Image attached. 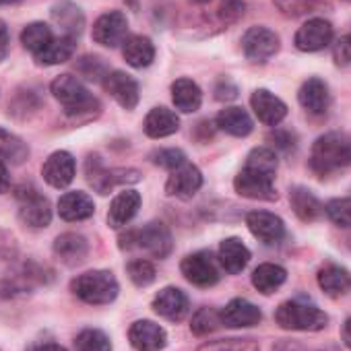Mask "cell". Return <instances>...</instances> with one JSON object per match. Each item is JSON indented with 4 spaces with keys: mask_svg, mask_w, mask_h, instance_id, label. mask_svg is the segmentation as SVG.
<instances>
[{
    "mask_svg": "<svg viewBox=\"0 0 351 351\" xmlns=\"http://www.w3.org/2000/svg\"><path fill=\"white\" fill-rule=\"evenodd\" d=\"M29 155L27 145L13 132L0 128V161L11 163V165H21Z\"/></svg>",
    "mask_w": 351,
    "mask_h": 351,
    "instance_id": "836d02e7",
    "label": "cell"
},
{
    "mask_svg": "<svg viewBox=\"0 0 351 351\" xmlns=\"http://www.w3.org/2000/svg\"><path fill=\"white\" fill-rule=\"evenodd\" d=\"M87 180L89 184L99 193L108 195L116 184H126V182H136L138 171L136 169H108L97 155H91L85 163Z\"/></svg>",
    "mask_w": 351,
    "mask_h": 351,
    "instance_id": "52a82bcc",
    "label": "cell"
},
{
    "mask_svg": "<svg viewBox=\"0 0 351 351\" xmlns=\"http://www.w3.org/2000/svg\"><path fill=\"white\" fill-rule=\"evenodd\" d=\"M324 213L328 219L345 230H351V199H332L326 203Z\"/></svg>",
    "mask_w": 351,
    "mask_h": 351,
    "instance_id": "7bdbcfd3",
    "label": "cell"
},
{
    "mask_svg": "<svg viewBox=\"0 0 351 351\" xmlns=\"http://www.w3.org/2000/svg\"><path fill=\"white\" fill-rule=\"evenodd\" d=\"M199 351H261V345L254 339L232 337V339H217V341L203 343Z\"/></svg>",
    "mask_w": 351,
    "mask_h": 351,
    "instance_id": "f35d334b",
    "label": "cell"
},
{
    "mask_svg": "<svg viewBox=\"0 0 351 351\" xmlns=\"http://www.w3.org/2000/svg\"><path fill=\"white\" fill-rule=\"evenodd\" d=\"M215 97L219 101H230V99H236L238 97V89L230 83V81H221L215 89Z\"/></svg>",
    "mask_w": 351,
    "mask_h": 351,
    "instance_id": "c3c4849f",
    "label": "cell"
},
{
    "mask_svg": "<svg viewBox=\"0 0 351 351\" xmlns=\"http://www.w3.org/2000/svg\"><path fill=\"white\" fill-rule=\"evenodd\" d=\"M332 42V25L324 19H310L306 21L293 38V44L302 52H318L324 50Z\"/></svg>",
    "mask_w": 351,
    "mask_h": 351,
    "instance_id": "4fadbf2b",
    "label": "cell"
},
{
    "mask_svg": "<svg viewBox=\"0 0 351 351\" xmlns=\"http://www.w3.org/2000/svg\"><path fill=\"white\" fill-rule=\"evenodd\" d=\"M54 254L69 267L81 265L89 254V244L79 234H62L54 242Z\"/></svg>",
    "mask_w": 351,
    "mask_h": 351,
    "instance_id": "cb8c5ba5",
    "label": "cell"
},
{
    "mask_svg": "<svg viewBox=\"0 0 351 351\" xmlns=\"http://www.w3.org/2000/svg\"><path fill=\"white\" fill-rule=\"evenodd\" d=\"M141 209V195L136 191H122L120 195L114 197L110 211H108V223L114 230L124 228L126 223L132 221V217Z\"/></svg>",
    "mask_w": 351,
    "mask_h": 351,
    "instance_id": "44dd1931",
    "label": "cell"
},
{
    "mask_svg": "<svg viewBox=\"0 0 351 351\" xmlns=\"http://www.w3.org/2000/svg\"><path fill=\"white\" fill-rule=\"evenodd\" d=\"M285 279H287V271L279 265H273V263H263L252 273V285L265 295L279 289L285 283Z\"/></svg>",
    "mask_w": 351,
    "mask_h": 351,
    "instance_id": "d6a6232c",
    "label": "cell"
},
{
    "mask_svg": "<svg viewBox=\"0 0 351 351\" xmlns=\"http://www.w3.org/2000/svg\"><path fill=\"white\" fill-rule=\"evenodd\" d=\"M217 126L232 134V136H248L254 128L252 124V118L248 116L246 110L238 108V106H232V108H226L217 114Z\"/></svg>",
    "mask_w": 351,
    "mask_h": 351,
    "instance_id": "f546056e",
    "label": "cell"
},
{
    "mask_svg": "<svg viewBox=\"0 0 351 351\" xmlns=\"http://www.w3.org/2000/svg\"><path fill=\"white\" fill-rule=\"evenodd\" d=\"M246 226L250 234L263 244H277L285 236L283 219L269 211H250L246 215Z\"/></svg>",
    "mask_w": 351,
    "mask_h": 351,
    "instance_id": "5bb4252c",
    "label": "cell"
},
{
    "mask_svg": "<svg viewBox=\"0 0 351 351\" xmlns=\"http://www.w3.org/2000/svg\"><path fill=\"white\" fill-rule=\"evenodd\" d=\"M332 58L339 66H347L351 64V34L341 36L335 44H332Z\"/></svg>",
    "mask_w": 351,
    "mask_h": 351,
    "instance_id": "bcb514c9",
    "label": "cell"
},
{
    "mask_svg": "<svg viewBox=\"0 0 351 351\" xmlns=\"http://www.w3.org/2000/svg\"><path fill=\"white\" fill-rule=\"evenodd\" d=\"M201 186H203V173H201V169L186 161L184 165H180L178 169H173L169 173V178L165 182V193L169 197L189 201V199H193L201 191Z\"/></svg>",
    "mask_w": 351,
    "mask_h": 351,
    "instance_id": "8fae6325",
    "label": "cell"
},
{
    "mask_svg": "<svg viewBox=\"0 0 351 351\" xmlns=\"http://www.w3.org/2000/svg\"><path fill=\"white\" fill-rule=\"evenodd\" d=\"M126 34H128V21L126 15H122L120 11H110L101 15L93 25V40L106 48H116L124 44V40L128 38Z\"/></svg>",
    "mask_w": 351,
    "mask_h": 351,
    "instance_id": "7c38bea8",
    "label": "cell"
},
{
    "mask_svg": "<svg viewBox=\"0 0 351 351\" xmlns=\"http://www.w3.org/2000/svg\"><path fill=\"white\" fill-rule=\"evenodd\" d=\"M347 3H351V0H347Z\"/></svg>",
    "mask_w": 351,
    "mask_h": 351,
    "instance_id": "9f6ffc18",
    "label": "cell"
},
{
    "mask_svg": "<svg viewBox=\"0 0 351 351\" xmlns=\"http://www.w3.org/2000/svg\"><path fill=\"white\" fill-rule=\"evenodd\" d=\"M275 7L281 11V15L295 19L320 11L322 3H318V0H275Z\"/></svg>",
    "mask_w": 351,
    "mask_h": 351,
    "instance_id": "ab89813d",
    "label": "cell"
},
{
    "mask_svg": "<svg viewBox=\"0 0 351 351\" xmlns=\"http://www.w3.org/2000/svg\"><path fill=\"white\" fill-rule=\"evenodd\" d=\"M23 0H0V7H11V5H19Z\"/></svg>",
    "mask_w": 351,
    "mask_h": 351,
    "instance_id": "db71d44e",
    "label": "cell"
},
{
    "mask_svg": "<svg viewBox=\"0 0 351 351\" xmlns=\"http://www.w3.org/2000/svg\"><path fill=\"white\" fill-rule=\"evenodd\" d=\"M182 275L197 287H213L219 281V269L211 252H195L189 254L182 265Z\"/></svg>",
    "mask_w": 351,
    "mask_h": 351,
    "instance_id": "30bf717a",
    "label": "cell"
},
{
    "mask_svg": "<svg viewBox=\"0 0 351 351\" xmlns=\"http://www.w3.org/2000/svg\"><path fill=\"white\" fill-rule=\"evenodd\" d=\"M151 159H153L155 165L173 171V169H178L180 165L186 163V153L180 151V149H159V151H155L151 155Z\"/></svg>",
    "mask_w": 351,
    "mask_h": 351,
    "instance_id": "ee69618b",
    "label": "cell"
},
{
    "mask_svg": "<svg viewBox=\"0 0 351 351\" xmlns=\"http://www.w3.org/2000/svg\"><path fill=\"white\" fill-rule=\"evenodd\" d=\"M246 165L275 176V171H277V155H275V151L269 149V147H256V149H252V151L248 153Z\"/></svg>",
    "mask_w": 351,
    "mask_h": 351,
    "instance_id": "b9f144b4",
    "label": "cell"
},
{
    "mask_svg": "<svg viewBox=\"0 0 351 351\" xmlns=\"http://www.w3.org/2000/svg\"><path fill=\"white\" fill-rule=\"evenodd\" d=\"M77 351H112L110 337L99 328H85L77 335Z\"/></svg>",
    "mask_w": 351,
    "mask_h": 351,
    "instance_id": "8d00e7d4",
    "label": "cell"
},
{
    "mask_svg": "<svg viewBox=\"0 0 351 351\" xmlns=\"http://www.w3.org/2000/svg\"><path fill=\"white\" fill-rule=\"evenodd\" d=\"M52 17H54V21L60 25V27H64V36H79L81 34V29H83V15H81V11L75 7V5H71V3H62L60 7H54V11H52Z\"/></svg>",
    "mask_w": 351,
    "mask_h": 351,
    "instance_id": "d590c367",
    "label": "cell"
},
{
    "mask_svg": "<svg viewBox=\"0 0 351 351\" xmlns=\"http://www.w3.org/2000/svg\"><path fill=\"white\" fill-rule=\"evenodd\" d=\"M193 3H197V5H207V3H211V0H193Z\"/></svg>",
    "mask_w": 351,
    "mask_h": 351,
    "instance_id": "11a10c76",
    "label": "cell"
},
{
    "mask_svg": "<svg viewBox=\"0 0 351 351\" xmlns=\"http://www.w3.org/2000/svg\"><path fill=\"white\" fill-rule=\"evenodd\" d=\"M79 71L87 77V79H91V81H99L101 77L106 79V66L99 62V58H91V56H87V58H83L81 62H79Z\"/></svg>",
    "mask_w": 351,
    "mask_h": 351,
    "instance_id": "7dc6e473",
    "label": "cell"
},
{
    "mask_svg": "<svg viewBox=\"0 0 351 351\" xmlns=\"http://www.w3.org/2000/svg\"><path fill=\"white\" fill-rule=\"evenodd\" d=\"M343 341L351 349V318H347L345 324H343Z\"/></svg>",
    "mask_w": 351,
    "mask_h": 351,
    "instance_id": "816d5d0a",
    "label": "cell"
},
{
    "mask_svg": "<svg viewBox=\"0 0 351 351\" xmlns=\"http://www.w3.org/2000/svg\"><path fill=\"white\" fill-rule=\"evenodd\" d=\"M171 99H173L176 110H180L184 114H193L203 104V91L195 81L178 79L171 85Z\"/></svg>",
    "mask_w": 351,
    "mask_h": 351,
    "instance_id": "83f0119b",
    "label": "cell"
},
{
    "mask_svg": "<svg viewBox=\"0 0 351 351\" xmlns=\"http://www.w3.org/2000/svg\"><path fill=\"white\" fill-rule=\"evenodd\" d=\"M250 106L256 118L267 126H277L287 116V106L269 89H256L250 97Z\"/></svg>",
    "mask_w": 351,
    "mask_h": 351,
    "instance_id": "ffe728a7",
    "label": "cell"
},
{
    "mask_svg": "<svg viewBox=\"0 0 351 351\" xmlns=\"http://www.w3.org/2000/svg\"><path fill=\"white\" fill-rule=\"evenodd\" d=\"M298 99L302 104V108L310 114H324L326 108H328V101H330V95H328V87L322 79L318 77H312L308 79L300 91H298Z\"/></svg>",
    "mask_w": 351,
    "mask_h": 351,
    "instance_id": "7402d4cb",
    "label": "cell"
},
{
    "mask_svg": "<svg viewBox=\"0 0 351 351\" xmlns=\"http://www.w3.org/2000/svg\"><path fill=\"white\" fill-rule=\"evenodd\" d=\"M147 136L151 138H163L169 136L173 132H178L180 128V118L176 116V112L167 110V108H153L143 124Z\"/></svg>",
    "mask_w": 351,
    "mask_h": 351,
    "instance_id": "484cf974",
    "label": "cell"
},
{
    "mask_svg": "<svg viewBox=\"0 0 351 351\" xmlns=\"http://www.w3.org/2000/svg\"><path fill=\"white\" fill-rule=\"evenodd\" d=\"M17 199H19V217L23 223H27L29 228H48L52 221V207L50 201L40 195L36 189L32 186H21L17 191Z\"/></svg>",
    "mask_w": 351,
    "mask_h": 351,
    "instance_id": "ba28073f",
    "label": "cell"
},
{
    "mask_svg": "<svg viewBox=\"0 0 351 351\" xmlns=\"http://www.w3.org/2000/svg\"><path fill=\"white\" fill-rule=\"evenodd\" d=\"M275 176L248 167L244 165V169L236 176L234 180V189L240 197L244 199H252V201H275L277 193H275Z\"/></svg>",
    "mask_w": 351,
    "mask_h": 351,
    "instance_id": "8992f818",
    "label": "cell"
},
{
    "mask_svg": "<svg viewBox=\"0 0 351 351\" xmlns=\"http://www.w3.org/2000/svg\"><path fill=\"white\" fill-rule=\"evenodd\" d=\"M122 56L132 69H145L155 60V46L145 36H128L122 44Z\"/></svg>",
    "mask_w": 351,
    "mask_h": 351,
    "instance_id": "4316f807",
    "label": "cell"
},
{
    "mask_svg": "<svg viewBox=\"0 0 351 351\" xmlns=\"http://www.w3.org/2000/svg\"><path fill=\"white\" fill-rule=\"evenodd\" d=\"M120 248L122 250H143L155 258H165L171 252L173 242H171L169 230L163 223L153 221V223L143 226L141 230H130V232L122 234Z\"/></svg>",
    "mask_w": 351,
    "mask_h": 351,
    "instance_id": "7a4b0ae2",
    "label": "cell"
},
{
    "mask_svg": "<svg viewBox=\"0 0 351 351\" xmlns=\"http://www.w3.org/2000/svg\"><path fill=\"white\" fill-rule=\"evenodd\" d=\"M9 44H11V36H9V27L5 21H0V60H5L9 54Z\"/></svg>",
    "mask_w": 351,
    "mask_h": 351,
    "instance_id": "681fc988",
    "label": "cell"
},
{
    "mask_svg": "<svg viewBox=\"0 0 351 351\" xmlns=\"http://www.w3.org/2000/svg\"><path fill=\"white\" fill-rule=\"evenodd\" d=\"M219 263L230 275H238L250 263V250L238 238H228L219 246Z\"/></svg>",
    "mask_w": 351,
    "mask_h": 351,
    "instance_id": "d4e9b609",
    "label": "cell"
},
{
    "mask_svg": "<svg viewBox=\"0 0 351 351\" xmlns=\"http://www.w3.org/2000/svg\"><path fill=\"white\" fill-rule=\"evenodd\" d=\"M275 320L285 330H322L328 322V316L312 304L289 300L277 308Z\"/></svg>",
    "mask_w": 351,
    "mask_h": 351,
    "instance_id": "5b68a950",
    "label": "cell"
},
{
    "mask_svg": "<svg viewBox=\"0 0 351 351\" xmlns=\"http://www.w3.org/2000/svg\"><path fill=\"white\" fill-rule=\"evenodd\" d=\"M71 289L85 304L104 306L116 300L120 287H118L116 277L110 271H89L73 279Z\"/></svg>",
    "mask_w": 351,
    "mask_h": 351,
    "instance_id": "277c9868",
    "label": "cell"
},
{
    "mask_svg": "<svg viewBox=\"0 0 351 351\" xmlns=\"http://www.w3.org/2000/svg\"><path fill=\"white\" fill-rule=\"evenodd\" d=\"M289 203H291L293 213L302 221H316L324 213V207L320 205V201L308 189H302V186H295L289 193Z\"/></svg>",
    "mask_w": 351,
    "mask_h": 351,
    "instance_id": "4dcf8cb0",
    "label": "cell"
},
{
    "mask_svg": "<svg viewBox=\"0 0 351 351\" xmlns=\"http://www.w3.org/2000/svg\"><path fill=\"white\" fill-rule=\"evenodd\" d=\"M318 285L326 295H343L351 289V273L339 265H326L318 271Z\"/></svg>",
    "mask_w": 351,
    "mask_h": 351,
    "instance_id": "f1b7e54d",
    "label": "cell"
},
{
    "mask_svg": "<svg viewBox=\"0 0 351 351\" xmlns=\"http://www.w3.org/2000/svg\"><path fill=\"white\" fill-rule=\"evenodd\" d=\"M11 189V173L5 161H0V195H5Z\"/></svg>",
    "mask_w": 351,
    "mask_h": 351,
    "instance_id": "f907efd6",
    "label": "cell"
},
{
    "mask_svg": "<svg viewBox=\"0 0 351 351\" xmlns=\"http://www.w3.org/2000/svg\"><path fill=\"white\" fill-rule=\"evenodd\" d=\"M263 320V312L258 306H254L252 302L244 300V298H236L232 300L223 310H221V324L230 326V328H248V326H256Z\"/></svg>",
    "mask_w": 351,
    "mask_h": 351,
    "instance_id": "ac0fdd59",
    "label": "cell"
},
{
    "mask_svg": "<svg viewBox=\"0 0 351 351\" xmlns=\"http://www.w3.org/2000/svg\"><path fill=\"white\" fill-rule=\"evenodd\" d=\"M351 165V138L343 132L318 136L310 151V167L318 176H328Z\"/></svg>",
    "mask_w": 351,
    "mask_h": 351,
    "instance_id": "6da1fadb",
    "label": "cell"
},
{
    "mask_svg": "<svg viewBox=\"0 0 351 351\" xmlns=\"http://www.w3.org/2000/svg\"><path fill=\"white\" fill-rule=\"evenodd\" d=\"M130 345L136 351H161L167 345V332L153 320H136L128 330Z\"/></svg>",
    "mask_w": 351,
    "mask_h": 351,
    "instance_id": "e0dca14e",
    "label": "cell"
},
{
    "mask_svg": "<svg viewBox=\"0 0 351 351\" xmlns=\"http://www.w3.org/2000/svg\"><path fill=\"white\" fill-rule=\"evenodd\" d=\"M246 11V3L244 0H221V7H219V15L226 23H234L240 17H244Z\"/></svg>",
    "mask_w": 351,
    "mask_h": 351,
    "instance_id": "f6af8a7d",
    "label": "cell"
},
{
    "mask_svg": "<svg viewBox=\"0 0 351 351\" xmlns=\"http://www.w3.org/2000/svg\"><path fill=\"white\" fill-rule=\"evenodd\" d=\"M52 40H54L52 29H50L46 23H40V21L29 23V25L21 32V44H23V48L29 50L34 56L40 54Z\"/></svg>",
    "mask_w": 351,
    "mask_h": 351,
    "instance_id": "e575fe53",
    "label": "cell"
},
{
    "mask_svg": "<svg viewBox=\"0 0 351 351\" xmlns=\"http://www.w3.org/2000/svg\"><path fill=\"white\" fill-rule=\"evenodd\" d=\"M34 351H66V349L58 343H44V345H38Z\"/></svg>",
    "mask_w": 351,
    "mask_h": 351,
    "instance_id": "f5cc1de1",
    "label": "cell"
},
{
    "mask_svg": "<svg viewBox=\"0 0 351 351\" xmlns=\"http://www.w3.org/2000/svg\"><path fill=\"white\" fill-rule=\"evenodd\" d=\"M75 171H77V165H75V159L69 151L52 153L42 167L44 180L52 189H66L75 180Z\"/></svg>",
    "mask_w": 351,
    "mask_h": 351,
    "instance_id": "2e32d148",
    "label": "cell"
},
{
    "mask_svg": "<svg viewBox=\"0 0 351 351\" xmlns=\"http://www.w3.org/2000/svg\"><path fill=\"white\" fill-rule=\"evenodd\" d=\"M95 213L93 199L87 193H66L58 201V215L64 221H83L89 219Z\"/></svg>",
    "mask_w": 351,
    "mask_h": 351,
    "instance_id": "603a6c76",
    "label": "cell"
},
{
    "mask_svg": "<svg viewBox=\"0 0 351 351\" xmlns=\"http://www.w3.org/2000/svg\"><path fill=\"white\" fill-rule=\"evenodd\" d=\"M104 87L124 110H134L136 108V104H138V85L130 75H126L122 71L108 73L106 79H104Z\"/></svg>",
    "mask_w": 351,
    "mask_h": 351,
    "instance_id": "d6986e66",
    "label": "cell"
},
{
    "mask_svg": "<svg viewBox=\"0 0 351 351\" xmlns=\"http://www.w3.org/2000/svg\"><path fill=\"white\" fill-rule=\"evenodd\" d=\"M221 326V312H217L215 308H201L195 312L193 322H191V330L199 337H205L213 330H217Z\"/></svg>",
    "mask_w": 351,
    "mask_h": 351,
    "instance_id": "74e56055",
    "label": "cell"
},
{
    "mask_svg": "<svg viewBox=\"0 0 351 351\" xmlns=\"http://www.w3.org/2000/svg\"><path fill=\"white\" fill-rule=\"evenodd\" d=\"M126 271H128L130 281H132L136 287H147V285H151V283L155 281V277H157V271H155L153 263H149V261H145V258L130 261L128 267H126Z\"/></svg>",
    "mask_w": 351,
    "mask_h": 351,
    "instance_id": "60d3db41",
    "label": "cell"
},
{
    "mask_svg": "<svg viewBox=\"0 0 351 351\" xmlns=\"http://www.w3.org/2000/svg\"><path fill=\"white\" fill-rule=\"evenodd\" d=\"M75 48H77V44H75L73 36H60V38H54L40 54H36V60L46 66L62 64L73 58Z\"/></svg>",
    "mask_w": 351,
    "mask_h": 351,
    "instance_id": "1f68e13d",
    "label": "cell"
},
{
    "mask_svg": "<svg viewBox=\"0 0 351 351\" xmlns=\"http://www.w3.org/2000/svg\"><path fill=\"white\" fill-rule=\"evenodd\" d=\"M54 97L62 104L69 116L93 114L99 110V101L89 93V89L73 75H60L50 85Z\"/></svg>",
    "mask_w": 351,
    "mask_h": 351,
    "instance_id": "3957f363",
    "label": "cell"
},
{
    "mask_svg": "<svg viewBox=\"0 0 351 351\" xmlns=\"http://www.w3.org/2000/svg\"><path fill=\"white\" fill-rule=\"evenodd\" d=\"M242 50L250 62H267L279 50V36L267 27H250L242 38Z\"/></svg>",
    "mask_w": 351,
    "mask_h": 351,
    "instance_id": "9c48e42d",
    "label": "cell"
},
{
    "mask_svg": "<svg viewBox=\"0 0 351 351\" xmlns=\"http://www.w3.org/2000/svg\"><path fill=\"white\" fill-rule=\"evenodd\" d=\"M153 310L171 322H180L189 316L191 304L189 298L182 289L178 287H163L155 298H153Z\"/></svg>",
    "mask_w": 351,
    "mask_h": 351,
    "instance_id": "9a60e30c",
    "label": "cell"
}]
</instances>
